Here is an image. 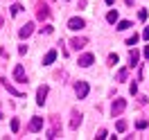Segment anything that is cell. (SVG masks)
Returning <instances> with one entry per match:
<instances>
[{
  "label": "cell",
  "mask_w": 149,
  "mask_h": 140,
  "mask_svg": "<svg viewBox=\"0 0 149 140\" xmlns=\"http://www.w3.org/2000/svg\"><path fill=\"white\" fill-rule=\"evenodd\" d=\"M124 109H127V100L118 97V100H113V104H111V115H113V118H118Z\"/></svg>",
  "instance_id": "cell-1"
},
{
  "label": "cell",
  "mask_w": 149,
  "mask_h": 140,
  "mask_svg": "<svg viewBox=\"0 0 149 140\" xmlns=\"http://www.w3.org/2000/svg\"><path fill=\"white\" fill-rule=\"evenodd\" d=\"M59 129H61V127H59V115H52V129L47 131V136L45 138H59Z\"/></svg>",
  "instance_id": "cell-2"
},
{
  "label": "cell",
  "mask_w": 149,
  "mask_h": 140,
  "mask_svg": "<svg viewBox=\"0 0 149 140\" xmlns=\"http://www.w3.org/2000/svg\"><path fill=\"white\" fill-rule=\"evenodd\" d=\"M74 93H77L79 100H84L86 95H88V84H86V81H77V84H74Z\"/></svg>",
  "instance_id": "cell-3"
},
{
  "label": "cell",
  "mask_w": 149,
  "mask_h": 140,
  "mask_svg": "<svg viewBox=\"0 0 149 140\" xmlns=\"http://www.w3.org/2000/svg\"><path fill=\"white\" fill-rule=\"evenodd\" d=\"M43 129V118H38V115H34L32 118V122H29V127H27V131H32V133H36V131H41Z\"/></svg>",
  "instance_id": "cell-4"
},
{
  "label": "cell",
  "mask_w": 149,
  "mask_h": 140,
  "mask_svg": "<svg viewBox=\"0 0 149 140\" xmlns=\"http://www.w3.org/2000/svg\"><path fill=\"white\" fill-rule=\"evenodd\" d=\"M14 79H16L18 84H25V81H27V75H25V68H23V65H16V68H14Z\"/></svg>",
  "instance_id": "cell-5"
},
{
  "label": "cell",
  "mask_w": 149,
  "mask_h": 140,
  "mask_svg": "<svg viewBox=\"0 0 149 140\" xmlns=\"http://www.w3.org/2000/svg\"><path fill=\"white\" fill-rule=\"evenodd\" d=\"M81 27H86V23H84V18H70L68 20V29H72V32H77V29H81Z\"/></svg>",
  "instance_id": "cell-6"
},
{
  "label": "cell",
  "mask_w": 149,
  "mask_h": 140,
  "mask_svg": "<svg viewBox=\"0 0 149 140\" xmlns=\"http://www.w3.org/2000/svg\"><path fill=\"white\" fill-rule=\"evenodd\" d=\"M88 45V38H84V36H74L72 41H70V47L72 50H81V47H86Z\"/></svg>",
  "instance_id": "cell-7"
},
{
  "label": "cell",
  "mask_w": 149,
  "mask_h": 140,
  "mask_svg": "<svg viewBox=\"0 0 149 140\" xmlns=\"http://www.w3.org/2000/svg\"><path fill=\"white\" fill-rule=\"evenodd\" d=\"M47 91H50V88H47L45 84H43V86H38V91H36V104H41V106H43V104H45Z\"/></svg>",
  "instance_id": "cell-8"
},
{
  "label": "cell",
  "mask_w": 149,
  "mask_h": 140,
  "mask_svg": "<svg viewBox=\"0 0 149 140\" xmlns=\"http://www.w3.org/2000/svg\"><path fill=\"white\" fill-rule=\"evenodd\" d=\"M32 32H34V23H25V25L18 29V36L20 38H27V36H32Z\"/></svg>",
  "instance_id": "cell-9"
},
{
  "label": "cell",
  "mask_w": 149,
  "mask_h": 140,
  "mask_svg": "<svg viewBox=\"0 0 149 140\" xmlns=\"http://www.w3.org/2000/svg\"><path fill=\"white\" fill-rule=\"evenodd\" d=\"M93 61H95V56H93V54H81L77 63L81 65V68H91V65H93Z\"/></svg>",
  "instance_id": "cell-10"
},
{
  "label": "cell",
  "mask_w": 149,
  "mask_h": 140,
  "mask_svg": "<svg viewBox=\"0 0 149 140\" xmlns=\"http://www.w3.org/2000/svg\"><path fill=\"white\" fill-rule=\"evenodd\" d=\"M47 16H50V9H47V5H38V9H36V18H38V20H45Z\"/></svg>",
  "instance_id": "cell-11"
},
{
  "label": "cell",
  "mask_w": 149,
  "mask_h": 140,
  "mask_svg": "<svg viewBox=\"0 0 149 140\" xmlns=\"http://www.w3.org/2000/svg\"><path fill=\"white\" fill-rule=\"evenodd\" d=\"M81 124V113L79 111H72V120H70V129H79Z\"/></svg>",
  "instance_id": "cell-12"
},
{
  "label": "cell",
  "mask_w": 149,
  "mask_h": 140,
  "mask_svg": "<svg viewBox=\"0 0 149 140\" xmlns=\"http://www.w3.org/2000/svg\"><path fill=\"white\" fill-rule=\"evenodd\" d=\"M138 59H140V52L133 47V50L129 52V65H131V68H133V65H138Z\"/></svg>",
  "instance_id": "cell-13"
},
{
  "label": "cell",
  "mask_w": 149,
  "mask_h": 140,
  "mask_svg": "<svg viewBox=\"0 0 149 140\" xmlns=\"http://www.w3.org/2000/svg\"><path fill=\"white\" fill-rule=\"evenodd\" d=\"M0 81H2V86L7 88V93H11V95H18V97H23V93H20V91H16V88H14L11 84H7V79H0Z\"/></svg>",
  "instance_id": "cell-14"
},
{
  "label": "cell",
  "mask_w": 149,
  "mask_h": 140,
  "mask_svg": "<svg viewBox=\"0 0 149 140\" xmlns=\"http://www.w3.org/2000/svg\"><path fill=\"white\" fill-rule=\"evenodd\" d=\"M54 59H56V50H50L45 54V59H43V65H50V63H54Z\"/></svg>",
  "instance_id": "cell-15"
},
{
  "label": "cell",
  "mask_w": 149,
  "mask_h": 140,
  "mask_svg": "<svg viewBox=\"0 0 149 140\" xmlns=\"http://www.w3.org/2000/svg\"><path fill=\"white\" fill-rule=\"evenodd\" d=\"M127 77H129V70H127V68H122V70H118L115 79H118V81H127Z\"/></svg>",
  "instance_id": "cell-16"
},
{
  "label": "cell",
  "mask_w": 149,
  "mask_h": 140,
  "mask_svg": "<svg viewBox=\"0 0 149 140\" xmlns=\"http://www.w3.org/2000/svg\"><path fill=\"white\" fill-rule=\"evenodd\" d=\"M106 20H109V23H118V9L109 11V14H106Z\"/></svg>",
  "instance_id": "cell-17"
},
{
  "label": "cell",
  "mask_w": 149,
  "mask_h": 140,
  "mask_svg": "<svg viewBox=\"0 0 149 140\" xmlns=\"http://www.w3.org/2000/svg\"><path fill=\"white\" fill-rule=\"evenodd\" d=\"M129 27H131L129 20H120V23H118V29H120V32H124V29H129Z\"/></svg>",
  "instance_id": "cell-18"
},
{
  "label": "cell",
  "mask_w": 149,
  "mask_h": 140,
  "mask_svg": "<svg viewBox=\"0 0 149 140\" xmlns=\"http://www.w3.org/2000/svg\"><path fill=\"white\" fill-rule=\"evenodd\" d=\"M115 129L120 131V133H122V131H127V120H118V124H115Z\"/></svg>",
  "instance_id": "cell-19"
},
{
  "label": "cell",
  "mask_w": 149,
  "mask_h": 140,
  "mask_svg": "<svg viewBox=\"0 0 149 140\" xmlns=\"http://www.w3.org/2000/svg\"><path fill=\"white\" fill-rule=\"evenodd\" d=\"M138 41H140V36H138V34H133V36H129V38H127V45H136Z\"/></svg>",
  "instance_id": "cell-20"
},
{
  "label": "cell",
  "mask_w": 149,
  "mask_h": 140,
  "mask_svg": "<svg viewBox=\"0 0 149 140\" xmlns=\"http://www.w3.org/2000/svg\"><path fill=\"white\" fill-rule=\"evenodd\" d=\"M118 61H120V56H118V54H109V65H115Z\"/></svg>",
  "instance_id": "cell-21"
},
{
  "label": "cell",
  "mask_w": 149,
  "mask_h": 140,
  "mask_svg": "<svg viewBox=\"0 0 149 140\" xmlns=\"http://www.w3.org/2000/svg\"><path fill=\"white\" fill-rule=\"evenodd\" d=\"M20 129V122L16 120V118H14V120H11V131H14V133H16V131Z\"/></svg>",
  "instance_id": "cell-22"
},
{
  "label": "cell",
  "mask_w": 149,
  "mask_h": 140,
  "mask_svg": "<svg viewBox=\"0 0 149 140\" xmlns=\"http://www.w3.org/2000/svg\"><path fill=\"white\" fill-rule=\"evenodd\" d=\"M20 9H23L20 5H11V16H16V14H20Z\"/></svg>",
  "instance_id": "cell-23"
},
{
  "label": "cell",
  "mask_w": 149,
  "mask_h": 140,
  "mask_svg": "<svg viewBox=\"0 0 149 140\" xmlns=\"http://www.w3.org/2000/svg\"><path fill=\"white\" fill-rule=\"evenodd\" d=\"M147 124H149L147 120H138V122H136V127H138V129H147Z\"/></svg>",
  "instance_id": "cell-24"
},
{
  "label": "cell",
  "mask_w": 149,
  "mask_h": 140,
  "mask_svg": "<svg viewBox=\"0 0 149 140\" xmlns=\"http://www.w3.org/2000/svg\"><path fill=\"white\" fill-rule=\"evenodd\" d=\"M41 34H52V25H45V27H41Z\"/></svg>",
  "instance_id": "cell-25"
},
{
  "label": "cell",
  "mask_w": 149,
  "mask_h": 140,
  "mask_svg": "<svg viewBox=\"0 0 149 140\" xmlns=\"http://www.w3.org/2000/svg\"><path fill=\"white\" fill-rule=\"evenodd\" d=\"M138 18L140 20H147V9H140L138 11Z\"/></svg>",
  "instance_id": "cell-26"
},
{
  "label": "cell",
  "mask_w": 149,
  "mask_h": 140,
  "mask_svg": "<svg viewBox=\"0 0 149 140\" xmlns=\"http://www.w3.org/2000/svg\"><path fill=\"white\" fill-rule=\"evenodd\" d=\"M95 138H97V140H102V138H106V131H104V129H100V131H97V136H95Z\"/></svg>",
  "instance_id": "cell-27"
},
{
  "label": "cell",
  "mask_w": 149,
  "mask_h": 140,
  "mask_svg": "<svg viewBox=\"0 0 149 140\" xmlns=\"http://www.w3.org/2000/svg\"><path fill=\"white\" fill-rule=\"evenodd\" d=\"M129 91H131V95H136V93H138V84H131Z\"/></svg>",
  "instance_id": "cell-28"
},
{
  "label": "cell",
  "mask_w": 149,
  "mask_h": 140,
  "mask_svg": "<svg viewBox=\"0 0 149 140\" xmlns=\"http://www.w3.org/2000/svg\"><path fill=\"white\" fill-rule=\"evenodd\" d=\"M142 38H145V41H149V27H145V32H142Z\"/></svg>",
  "instance_id": "cell-29"
},
{
  "label": "cell",
  "mask_w": 149,
  "mask_h": 140,
  "mask_svg": "<svg viewBox=\"0 0 149 140\" xmlns=\"http://www.w3.org/2000/svg\"><path fill=\"white\" fill-rule=\"evenodd\" d=\"M142 54H145V59H149V45L145 47V52H142Z\"/></svg>",
  "instance_id": "cell-30"
},
{
  "label": "cell",
  "mask_w": 149,
  "mask_h": 140,
  "mask_svg": "<svg viewBox=\"0 0 149 140\" xmlns=\"http://www.w3.org/2000/svg\"><path fill=\"white\" fill-rule=\"evenodd\" d=\"M104 2H106V5H113V2H115V0H104Z\"/></svg>",
  "instance_id": "cell-31"
},
{
  "label": "cell",
  "mask_w": 149,
  "mask_h": 140,
  "mask_svg": "<svg viewBox=\"0 0 149 140\" xmlns=\"http://www.w3.org/2000/svg\"><path fill=\"white\" fill-rule=\"evenodd\" d=\"M0 118H2V106H0Z\"/></svg>",
  "instance_id": "cell-32"
},
{
  "label": "cell",
  "mask_w": 149,
  "mask_h": 140,
  "mask_svg": "<svg viewBox=\"0 0 149 140\" xmlns=\"http://www.w3.org/2000/svg\"><path fill=\"white\" fill-rule=\"evenodd\" d=\"M0 29H2V18H0Z\"/></svg>",
  "instance_id": "cell-33"
}]
</instances>
